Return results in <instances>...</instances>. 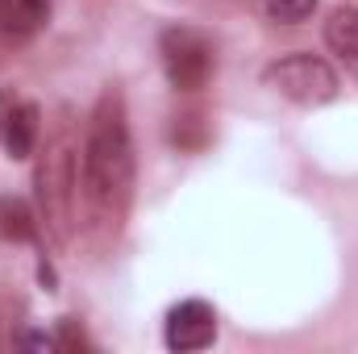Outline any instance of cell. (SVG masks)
Segmentation results:
<instances>
[{
	"label": "cell",
	"instance_id": "6da1fadb",
	"mask_svg": "<svg viewBox=\"0 0 358 354\" xmlns=\"http://www.w3.org/2000/svg\"><path fill=\"white\" fill-rule=\"evenodd\" d=\"M84 200L92 213V229L117 234L129 200H134V138L129 113L117 84L100 92L84 134Z\"/></svg>",
	"mask_w": 358,
	"mask_h": 354
},
{
	"label": "cell",
	"instance_id": "7a4b0ae2",
	"mask_svg": "<svg viewBox=\"0 0 358 354\" xmlns=\"http://www.w3.org/2000/svg\"><path fill=\"white\" fill-rule=\"evenodd\" d=\"M76 192H80V159H76V138L63 125L59 134L46 138L34 167L38 225L55 238V246H67L76 234Z\"/></svg>",
	"mask_w": 358,
	"mask_h": 354
},
{
	"label": "cell",
	"instance_id": "3957f363",
	"mask_svg": "<svg viewBox=\"0 0 358 354\" xmlns=\"http://www.w3.org/2000/svg\"><path fill=\"white\" fill-rule=\"evenodd\" d=\"M159 59H163V71H167V84L176 92H200L213 71H217V50L213 42L192 29V25H171L163 29L159 38Z\"/></svg>",
	"mask_w": 358,
	"mask_h": 354
},
{
	"label": "cell",
	"instance_id": "277c9868",
	"mask_svg": "<svg viewBox=\"0 0 358 354\" xmlns=\"http://www.w3.org/2000/svg\"><path fill=\"white\" fill-rule=\"evenodd\" d=\"M263 84L275 96L292 100V104H304V108H317V104H329L338 96V76L325 59L317 55H287V59H275L267 71H263Z\"/></svg>",
	"mask_w": 358,
	"mask_h": 354
},
{
	"label": "cell",
	"instance_id": "5b68a950",
	"mask_svg": "<svg viewBox=\"0 0 358 354\" xmlns=\"http://www.w3.org/2000/svg\"><path fill=\"white\" fill-rule=\"evenodd\" d=\"M38 134H42L38 104L17 88H0V150L21 163L38 150Z\"/></svg>",
	"mask_w": 358,
	"mask_h": 354
},
{
	"label": "cell",
	"instance_id": "8992f818",
	"mask_svg": "<svg viewBox=\"0 0 358 354\" xmlns=\"http://www.w3.org/2000/svg\"><path fill=\"white\" fill-rule=\"evenodd\" d=\"M217 338V313L204 300H179L167 313V346L179 354L204 351Z\"/></svg>",
	"mask_w": 358,
	"mask_h": 354
},
{
	"label": "cell",
	"instance_id": "52a82bcc",
	"mask_svg": "<svg viewBox=\"0 0 358 354\" xmlns=\"http://www.w3.org/2000/svg\"><path fill=\"white\" fill-rule=\"evenodd\" d=\"M325 46L338 55V63L346 67V76L358 84V8L355 4H342L329 13L325 21Z\"/></svg>",
	"mask_w": 358,
	"mask_h": 354
},
{
	"label": "cell",
	"instance_id": "ba28073f",
	"mask_svg": "<svg viewBox=\"0 0 358 354\" xmlns=\"http://www.w3.org/2000/svg\"><path fill=\"white\" fill-rule=\"evenodd\" d=\"M50 21V0H0V34L8 42L34 38Z\"/></svg>",
	"mask_w": 358,
	"mask_h": 354
},
{
	"label": "cell",
	"instance_id": "9c48e42d",
	"mask_svg": "<svg viewBox=\"0 0 358 354\" xmlns=\"http://www.w3.org/2000/svg\"><path fill=\"white\" fill-rule=\"evenodd\" d=\"M0 234L4 238H17V242H29L34 234H38V221L29 217V208L21 204V200H0Z\"/></svg>",
	"mask_w": 358,
	"mask_h": 354
},
{
	"label": "cell",
	"instance_id": "30bf717a",
	"mask_svg": "<svg viewBox=\"0 0 358 354\" xmlns=\"http://www.w3.org/2000/svg\"><path fill=\"white\" fill-rule=\"evenodd\" d=\"M263 4H267L271 17L283 21V25L304 21V17H313V8H317V0H263Z\"/></svg>",
	"mask_w": 358,
	"mask_h": 354
}]
</instances>
